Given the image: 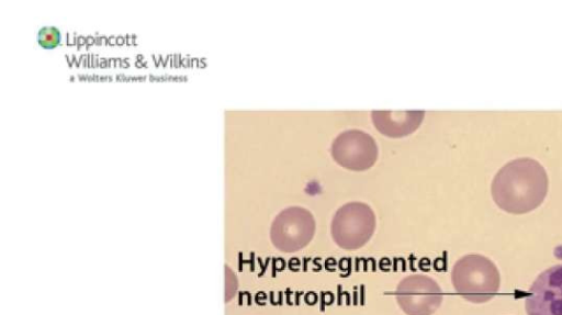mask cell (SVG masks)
I'll use <instances>...</instances> for the list:
<instances>
[{
  "label": "cell",
  "mask_w": 562,
  "mask_h": 315,
  "mask_svg": "<svg viewBox=\"0 0 562 315\" xmlns=\"http://www.w3.org/2000/svg\"><path fill=\"white\" fill-rule=\"evenodd\" d=\"M395 299L406 315H432L441 305L439 284L426 274H409L400 281Z\"/></svg>",
  "instance_id": "obj_5"
},
{
  "label": "cell",
  "mask_w": 562,
  "mask_h": 315,
  "mask_svg": "<svg viewBox=\"0 0 562 315\" xmlns=\"http://www.w3.org/2000/svg\"><path fill=\"white\" fill-rule=\"evenodd\" d=\"M456 292L472 303H485L493 299L501 285L496 265L485 256L470 254L461 257L451 271Z\"/></svg>",
  "instance_id": "obj_2"
},
{
  "label": "cell",
  "mask_w": 562,
  "mask_h": 315,
  "mask_svg": "<svg viewBox=\"0 0 562 315\" xmlns=\"http://www.w3.org/2000/svg\"><path fill=\"white\" fill-rule=\"evenodd\" d=\"M375 226V214L368 204L350 202L340 206L334 214L330 234L338 247L356 250L371 239Z\"/></svg>",
  "instance_id": "obj_3"
},
{
  "label": "cell",
  "mask_w": 562,
  "mask_h": 315,
  "mask_svg": "<svg viewBox=\"0 0 562 315\" xmlns=\"http://www.w3.org/2000/svg\"><path fill=\"white\" fill-rule=\"evenodd\" d=\"M527 315H562V263L542 271L525 301Z\"/></svg>",
  "instance_id": "obj_7"
},
{
  "label": "cell",
  "mask_w": 562,
  "mask_h": 315,
  "mask_svg": "<svg viewBox=\"0 0 562 315\" xmlns=\"http://www.w3.org/2000/svg\"><path fill=\"white\" fill-rule=\"evenodd\" d=\"M333 159L352 171L370 169L378 160L379 148L371 135L360 130L340 133L331 144Z\"/></svg>",
  "instance_id": "obj_6"
},
{
  "label": "cell",
  "mask_w": 562,
  "mask_h": 315,
  "mask_svg": "<svg viewBox=\"0 0 562 315\" xmlns=\"http://www.w3.org/2000/svg\"><path fill=\"white\" fill-rule=\"evenodd\" d=\"M315 229V220L308 210L290 206L282 210L272 221L270 239L278 250L295 252L312 241Z\"/></svg>",
  "instance_id": "obj_4"
},
{
  "label": "cell",
  "mask_w": 562,
  "mask_h": 315,
  "mask_svg": "<svg viewBox=\"0 0 562 315\" xmlns=\"http://www.w3.org/2000/svg\"><path fill=\"white\" fill-rule=\"evenodd\" d=\"M60 32L55 26H43L37 32V43L47 49L55 48L59 45Z\"/></svg>",
  "instance_id": "obj_9"
},
{
  "label": "cell",
  "mask_w": 562,
  "mask_h": 315,
  "mask_svg": "<svg viewBox=\"0 0 562 315\" xmlns=\"http://www.w3.org/2000/svg\"><path fill=\"white\" fill-rule=\"evenodd\" d=\"M424 111H372L371 119L376 130L392 138L407 136L422 124Z\"/></svg>",
  "instance_id": "obj_8"
},
{
  "label": "cell",
  "mask_w": 562,
  "mask_h": 315,
  "mask_svg": "<svg viewBox=\"0 0 562 315\" xmlns=\"http://www.w3.org/2000/svg\"><path fill=\"white\" fill-rule=\"evenodd\" d=\"M548 185V176L540 162L531 158H519L497 171L491 184V193L501 210L525 214L541 205Z\"/></svg>",
  "instance_id": "obj_1"
}]
</instances>
